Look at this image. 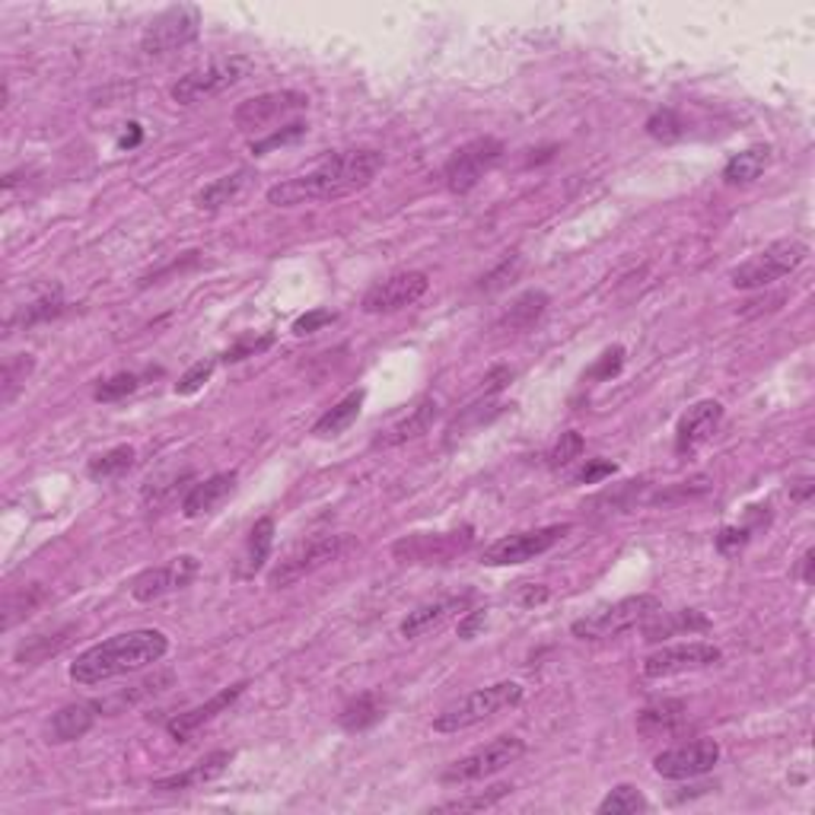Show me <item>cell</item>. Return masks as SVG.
Masks as SVG:
<instances>
[{
	"label": "cell",
	"mask_w": 815,
	"mask_h": 815,
	"mask_svg": "<svg viewBox=\"0 0 815 815\" xmlns=\"http://www.w3.org/2000/svg\"><path fill=\"white\" fill-rule=\"evenodd\" d=\"M386 156L373 147H354V151H338L326 156L316 169L294 176V179L277 181L268 188V201L274 208H297L309 201H338L354 191H363L366 185L379 176Z\"/></svg>",
	"instance_id": "1"
},
{
	"label": "cell",
	"mask_w": 815,
	"mask_h": 815,
	"mask_svg": "<svg viewBox=\"0 0 815 815\" xmlns=\"http://www.w3.org/2000/svg\"><path fill=\"white\" fill-rule=\"evenodd\" d=\"M166 653H169V637L163 631H156V628L128 631V635L109 637L90 650H84L70 663V679L77 685H99V682L156 665Z\"/></svg>",
	"instance_id": "2"
},
{
	"label": "cell",
	"mask_w": 815,
	"mask_h": 815,
	"mask_svg": "<svg viewBox=\"0 0 815 815\" xmlns=\"http://www.w3.org/2000/svg\"><path fill=\"white\" fill-rule=\"evenodd\" d=\"M663 612V603L650 593H640V596H628V599H618V603L603 605L583 618H576L571 625V635L576 640H612V637L628 635L640 625H647L650 618H657Z\"/></svg>",
	"instance_id": "3"
},
{
	"label": "cell",
	"mask_w": 815,
	"mask_h": 815,
	"mask_svg": "<svg viewBox=\"0 0 815 815\" xmlns=\"http://www.w3.org/2000/svg\"><path fill=\"white\" fill-rule=\"evenodd\" d=\"M255 70V60L245 58V55H227V58H213L208 60L205 67H195L188 70L185 77H179L173 84V102L179 106H198L205 99H213L220 92L233 90L240 87L242 80Z\"/></svg>",
	"instance_id": "4"
},
{
	"label": "cell",
	"mask_w": 815,
	"mask_h": 815,
	"mask_svg": "<svg viewBox=\"0 0 815 815\" xmlns=\"http://www.w3.org/2000/svg\"><path fill=\"white\" fill-rule=\"evenodd\" d=\"M522 685L516 682H497V685H487L478 689L472 695L459 697L455 704H450L447 711L437 714L433 729L437 733H462V729H472V726L484 724L491 717H497L500 711H510L522 701Z\"/></svg>",
	"instance_id": "5"
},
{
	"label": "cell",
	"mask_w": 815,
	"mask_h": 815,
	"mask_svg": "<svg viewBox=\"0 0 815 815\" xmlns=\"http://www.w3.org/2000/svg\"><path fill=\"white\" fill-rule=\"evenodd\" d=\"M810 255V245L803 240H778L756 252L749 262L736 265L729 272V284L736 290H761L771 287L774 280H781L786 274H793Z\"/></svg>",
	"instance_id": "6"
},
{
	"label": "cell",
	"mask_w": 815,
	"mask_h": 815,
	"mask_svg": "<svg viewBox=\"0 0 815 815\" xmlns=\"http://www.w3.org/2000/svg\"><path fill=\"white\" fill-rule=\"evenodd\" d=\"M201 32V10L195 3H176L156 13L141 35V52L147 58H169L191 42H198Z\"/></svg>",
	"instance_id": "7"
},
{
	"label": "cell",
	"mask_w": 815,
	"mask_h": 815,
	"mask_svg": "<svg viewBox=\"0 0 815 815\" xmlns=\"http://www.w3.org/2000/svg\"><path fill=\"white\" fill-rule=\"evenodd\" d=\"M522 756H526V742H522L519 736H497V739H491V742L482 746V749H475V752H469V756H462L459 761H453V764L440 774V781L447 786L475 784V781H484V778H491V774L510 768V764L519 761Z\"/></svg>",
	"instance_id": "8"
},
{
	"label": "cell",
	"mask_w": 815,
	"mask_h": 815,
	"mask_svg": "<svg viewBox=\"0 0 815 815\" xmlns=\"http://www.w3.org/2000/svg\"><path fill=\"white\" fill-rule=\"evenodd\" d=\"M348 548V536H312L297 548H290L272 574H268V586L272 590H287L294 583H300L302 576L322 571L326 564H332L334 558Z\"/></svg>",
	"instance_id": "9"
},
{
	"label": "cell",
	"mask_w": 815,
	"mask_h": 815,
	"mask_svg": "<svg viewBox=\"0 0 815 815\" xmlns=\"http://www.w3.org/2000/svg\"><path fill=\"white\" fill-rule=\"evenodd\" d=\"M475 542V529L462 526L450 532H415L393 544V558L398 564H447L465 554Z\"/></svg>",
	"instance_id": "10"
},
{
	"label": "cell",
	"mask_w": 815,
	"mask_h": 815,
	"mask_svg": "<svg viewBox=\"0 0 815 815\" xmlns=\"http://www.w3.org/2000/svg\"><path fill=\"white\" fill-rule=\"evenodd\" d=\"M504 159V141L497 137H475L469 144H462L443 166V185L453 195H465L472 191L478 181Z\"/></svg>",
	"instance_id": "11"
},
{
	"label": "cell",
	"mask_w": 815,
	"mask_h": 815,
	"mask_svg": "<svg viewBox=\"0 0 815 815\" xmlns=\"http://www.w3.org/2000/svg\"><path fill=\"white\" fill-rule=\"evenodd\" d=\"M571 532L568 522H554V526H539L529 532H516V536H504L494 544H487L482 551L484 568H514V564H526L532 558H539L544 551H551Z\"/></svg>",
	"instance_id": "12"
},
{
	"label": "cell",
	"mask_w": 815,
	"mask_h": 815,
	"mask_svg": "<svg viewBox=\"0 0 815 815\" xmlns=\"http://www.w3.org/2000/svg\"><path fill=\"white\" fill-rule=\"evenodd\" d=\"M724 660V650L704 640H692V643H672V647H660L643 660V675L647 679H669V675H682V672H697L707 665H717Z\"/></svg>",
	"instance_id": "13"
},
{
	"label": "cell",
	"mask_w": 815,
	"mask_h": 815,
	"mask_svg": "<svg viewBox=\"0 0 815 815\" xmlns=\"http://www.w3.org/2000/svg\"><path fill=\"white\" fill-rule=\"evenodd\" d=\"M306 106H309V96L300 90L262 92V96H252L233 109V124L240 131H265L274 121L302 112Z\"/></svg>",
	"instance_id": "14"
},
{
	"label": "cell",
	"mask_w": 815,
	"mask_h": 815,
	"mask_svg": "<svg viewBox=\"0 0 815 815\" xmlns=\"http://www.w3.org/2000/svg\"><path fill=\"white\" fill-rule=\"evenodd\" d=\"M430 287V277L423 272H398L379 284H373L363 294L361 309L366 316H386V312H398L411 302H418Z\"/></svg>",
	"instance_id": "15"
},
{
	"label": "cell",
	"mask_w": 815,
	"mask_h": 815,
	"mask_svg": "<svg viewBox=\"0 0 815 815\" xmlns=\"http://www.w3.org/2000/svg\"><path fill=\"white\" fill-rule=\"evenodd\" d=\"M717 761H720V742L695 739V742H685V746L660 752L653 758V771L665 781H692V778L714 771Z\"/></svg>",
	"instance_id": "16"
},
{
	"label": "cell",
	"mask_w": 815,
	"mask_h": 815,
	"mask_svg": "<svg viewBox=\"0 0 815 815\" xmlns=\"http://www.w3.org/2000/svg\"><path fill=\"white\" fill-rule=\"evenodd\" d=\"M198 571H201L198 558L179 554L169 564H159V568H151V571L134 576L131 580V596L137 603H156V599H163V596H169L176 590L191 586V580L198 576Z\"/></svg>",
	"instance_id": "17"
},
{
	"label": "cell",
	"mask_w": 815,
	"mask_h": 815,
	"mask_svg": "<svg viewBox=\"0 0 815 815\" xmlns=\"http://www.w3.org/2000/svg\"><path fill=\"white\" fill-rule=\"evenodd\" d=\"M475 603V593H459V596H447V599H437V603H427L421 608H415L405 621H401V637L405 640H418V637L433 635L440 631L447 621L462 618Z\"/></svg>",
	"instance_id": "18"
},
{
	"label": "cell",
	"mask_w": 815,
	"mask_h": 815,
	"mask_svg": "<svg viewBox=\"0 0 815 815\" xmlns=\"http://www.w3.org/2000/svg\"><path fill=\"white\" fill-rule=\"evenodd\" d=\"M245 689H249V682L227 685V689H220L213 697H208L205 704H198V707H191V711H185V714H176V717L166 724L169 736H173L176 742H188V739H191L201 726H208L211 720H217L223 711H230V707L240 701Z\"/></svg>",
	"instance_id": "19"
},
{
	"label": "cell",
	"mask_w": 815,
	"mask_h": 815,
	"mask_svg": "<svg viewBox=\"0 0 815 815\" xmlns=\"http://www.w3.org/2000/svg\"><path fill=\"white\" fill-rule=\"evenodd\" d=\"M720 421H724V405L720 401L704 398V401L692 405L682 415L679 427H675V453H695L697 447H704L717 433Z\"/></svg>",
	"instance_id": "20"
},
{
	"label": "cell",
	"mask_w": 815,
	"mask_h": 815,
	"mask_svg": "<svg viewBox=\"0 0 815 815\" xmlns=\"http://www.w3.org/2000/svg\"><path fill=\"white\" fill-rule=\"evenodd\" d=\"M102 717V704L99 701H80V704H67L48 724V742H77L90 733L96 720Z\"/></svg>",
	"instance_id": "21"
},
{
	"label": "cell",
	"mask_w": 815,
	"mask_h": 815,
	"mask_svg": "<svg viewBox=\"0 0 815 815\" xmlns=\"http://www.w3.org/2000/svg\"><path fill=\"white\" fill-rule=\"evenodd\" d=\"M233 491H236V472H220V475H211L205 482L191 484L188 494L181 497V514L188 519L213 514Z\"/></svg>",
	"instance_id": "22"
},
{
	"label": "cell",
	"mask_w": 815,
	"mask_h": 815,
	"mask_svg": "<svg viewBox=\"0 0 815 815\" xmlns=\"http://www.w3.org/2000/svg\"><path fill=\"white\" fill-rule=\"evenodd\" d=\"M230 761H233L230 752H211V756H205L201 761H195V764H191L188 771H181V774H169V778L153 781L151 790L153 793H181V790H191V786L211 784V781H217V778L230 768Z\"/></svg>",
	"instance_id": "23"
},
{
	"label": "cell",
	"mask_w": 815,
	"mask_h": 815,
	"mask_svg": "<svg viewBox=\"0 0 815 815\" xmlns=\"http://www.w3.org/2000/svg\"><path fill=\"white\" fill-rule=\"evenodd\" d=\"M437 415H440L437 401H433V398H423L421 405H415L401 421H395L389 430H383V433L373 440V447H376V450H393V447H401V443H408V440H418V437H423V433L433 427Z\"/></svg>",
	"instance_id": "24"
},
{
	"label": "cell",
	"mask_w": 815,
	"mask_h": 815,
	"mask_svg": "<svg viewBox=\"0 0 815 815\" xmlns=\"http://www.w3.org/2000/svg\"><path fill=\"white\" fill-rule=\"evenodd\" d=\"M252 181H255V173L252 169H236V173H230V176H220V179H213L211 185H205L198 195H195V208L198 211H223V208H230V205H236L242 195L252 188Z\"/></svg>",
	"instance_id": "25"
},
{
	"label": "cell",
	"mask_w": 815,
	"mask_h": 815,
	"mask_svg": "<svg viewBox=\"0 0 815 815\" xmlns=\"http://www.w3.org/2000/svg\"><path fill=\"white\" fill-rule=\"evenodd\" d=\"M685 720H689V704L679 697H665L637 714V733L643 739H660V736H672Z\"/></svg>",
	"instance_id": "26"
},
{
	"label": "cell",
	"mask_w": 815,
	"mask_h": 815,
	"mask_svg": "<svg viewBox=\"0 0 815 815\" xmlns=\"http://www.w3.org/2000/svg\"><path fill=\"white\" fill-rule=\"evenodd\" d=\"M548 306H551V297H548L544 290H526V294H519V297L510 302V309L500 316L497 329L510 334L529 332V329H536V322L548 312Z\"/></svg>",
	"instance_id": "27"
},
{
	"label": "cell",
	"mask_w": 815,
	"mask_h": 815,
	"mask_svg": "<svg viewBox=\"0 0 815 815\" xmlns=\"http://www.w3.org/2000/svg\"><path fill=\"white\" fill-rule=\"evenodd\" d=\"M272 548H274V519L272 516H265V519H258V522L249 529V539H245V548H242L236 574H240L242 580H252V576L268 564Z\"/></svg>",
	"instance_id": "28"
},
{
	"label": "cell",
	"mask_w": 815,
	"mask_h": 815,
	"mask_svg": "<svg viewBox=\"0 0 815 815\" xmlns=\"http://www.w3.org/2000/svg\"><path fill=\"white\" fill-rule=\"evenodd\" d=\"M768 163H771V147H764V144L746 147L742 153L726 159L724 181L726 185H752L756 179H761Z\"/></svg>",
	"instance_id": "29"
},
{
	"label": "cell",
	"mask_w": 815,
	"mask_h": 815,
	"mask_svg": "<svg viewBox=\"0 0 815 815\" xmlns=\"http://www.w3.org/2000/svg\"><path fill=\"white\" fill-rule=\"evenodd\" d=\"M383 717H386V701H383V695L366 692V695L354 697V701L341 711L338 724H341V729H348V733H363V729L379 724Z\"/></svg>",
	"instance_id": "30"
},
{
	"label": "cell",
	"mask_w": 815,
	"mask_h": 815,
	"mask_svg": "<svg viewBox=\"0 0 815 815\" xmlns=\"http://www.w3.org/2000/svg\"><path fill=\"white\" fill-rule=\"evenodd\" d=\"M361 408H363V393H351L348 398H341L334 408H329L319 421L312 423V437L326 440V437H338V433H344L351 423L361 418Z\"/></svg>",
	"instance_id": "31"
},
{
	"label": "cell",
	"mask_w": 815,
	"mask_h": 815,
	"mask_svg": "<svg viewBox=\"0 0 815 815\" xmlns=\"http://www.w3.org/2000/svg\"><path fill=\"white\" fill-rule=\"evenodd\" d=\"M74 625H67V628H60L55 635H35L30 637L26 643H20L16 647V663L20 665H38L45 663L48 657H55L60 653L70 640H74Z\"/></svg>",
	"instance_id": "32"
},
{
	"label": "cell",
	"mask_w": 815,
	"mask_h": 815,
	"mask_svg": "<svg viewBox=\"0 0 815 815\" xmlns=\"http://www.w3.org/2000/svg\"><path fill=\"white\" fill-rule=\"evenodd\" d=\"M657 618H660L657 625H647V628H643V635H647L650 643H657V640H663V637L682 635V631H704V628H711V621H707L701 612H695V608L672 612V615L660 612Z\"/></svg>",
	"instance_id": "33"
},
{
	"label": "cell",
	"mask_w": 815,
	"mask_h": 815,
	"mask_svg": "<svg viewBox=\"0 0 815 815\" xmlns=\"http://www.w3.org/2000/svg\"><path fill=\"white\" fill-rule=\"evenodd\" d=\"M32 370H35L32 354H13V357L3 361V370H0V401H3V408L13 405L16 395L26 389V379H30Z\"/></svg>",
	"instance_id": "34"
},
{
	"label": "cell",
	"mask_w": 815,
	"mask_h": 815,
	"mask_svg": "<svg viewBox=\"0 0 815 815\" xmlns=\"http://www.w3.org/2000/svg\"><path fill=\"white\" fill-rule=\"evenodd\" d=\"M64 312H67V302L60 300V294L42 297V300L23 306L16 316H10V322H7V334H13V329H32V326H38V322H52V319H58V316H64Z\"/></svg>",
	"instance_id": "35"
},
{
	"label": "cell",
	"mask_w": 815,
	"mask_h": 815,
	"mask_svg": "<svg viewBox=\"0 0 815 815\" xmlns=\"http://www.w3.org/2000/svg\"><path fill=\"white\" fill-rule=\"evenodd\" d=\"M134 447H112V450H106V453L92 455L90 465H87V475H90L92 482H109V478H119L124 475L131 465H134Z\"/></svg>",
	"instance_id": "36"
},
{
	"label": "cell",
	"mask_w": 815,
	"mask_h": 815,
	"mask_svg": "<svg viewBox=\"0 0 815 815\" xmlns=\"http://www.w3.org/2000/svg\"><path fill=\"white\" fill-rule=\"evenodd\" d=\"M42 603H45V590H42L38 583H30V586H23V590L10 593V596H7V603H3V628L10 631L16 621L30 618L32 612H35Z\"/></svg>",
	"instance_id": "37"
},
{
	"label": "cell",
	"mask_w": 815,
	"mask_h": 815,
	"mask_svg": "<svg viewBox=\"0 0 815 815\" xmlns=\"http://www.w3.org/2000/svg\"><path fill=\"white\" fill-rule=\"evenodd\" d=\"M650 810V800L631 784H618L608 796H605L603 803H599V815H637V813H647Z\"/></svg>",
	"instance_id": "38"
},
{
	"label": "cell",
	"mask_w": 815,
	"mask_h": 815,
	"mask_svg": "<svg viewBox=\"0 0 815 815\" xmlns=\"http://www.w3.org/2000/svg\"><path fill=\"white\" fill-rule=\"evenodd\" d=\"M514 786L510 784H497L487 786L484 793H472V796H459V800H450V803H440L437 813H472V810H491L497 806L504 796H510Z\"/></svg>",
	"instance_id": "39"
},
{
	"label": "cell",
	"mask_w": 815,
	"mask_h": 815,
	"mask_svg": "<svg viewBox=\"0 0 815 815\" xmlns=\"http://www.w3.org/2000/svg\"><path fill=\"white\" fill-rule=\"evenodd\" d=\"M141 389V376L137 373H115L109 379H102L96 389H92V398L96 401H119V398H128Z\"/></svg>",
	"instance_id": "40"
},
{
	"label": "cell",
	"mask_w": 815,
	"mask_h": 815,
	"mask_svg": "<svg viewBox=\"0 0 815 815\" xmlns=\"http://www.w3.org/2000/svg\"><path fill=\"white\" fill-rule=\"evenodd\" d=\"M519 268H522V255H519V252H507V255L500 258V265H494V268L478 280V290L494 294V290L507 287V280H514L516 274H519Z\"/></svg>",
	"instance_id": "41"
},
{
	"label": "cell",
	"mask_w": 815,
	"mask_h": 815,
	"mask_svg": "<svg viewBox=\"0 0 815 815\" xmlns=\"http://www.w3.org/2000/svg\"><path fill=\"white\" fill-rule=\"evenodd\" d=\"M647 134L650 137H657V141H679L682 134H685V121L679 112H672V109H660L657 115H650L647 119Z\"/></svg>",
	"instance_id": "42"
},
{
	"label": "cell",
	"mask_w": 815,
	"mask_h": 815,
	"mask_svg": "<svg viewBox=\"0 0 815 815\" xmlns=\"http://www.w3.org/2000/svg\"><path fill=\"white\" fill-rule=\"evenodd\" d=\"M306 131H309V124H302V121H290L287 128H280V131H272L265 141H255L252 144V153L255 156H262V153L274 151V147H284V144H297L300 137H306Z\"/></svg>",
	"instance_id": "43"
},
{
	"label": "cell",
	"mask_w": 815,
	"mask_h": 815,
	"mask_svg": "<svg viewBox=\"0 0 815 815\" xmlns=\"http://www.w3.org/2000/svg\"><path fill=\"white\" fill-rule=\"evenodd\" d=\"M580 455H583V437L576 430H568V433H561V440L548 453V465L551 469H564V465H571Z\"/></svg>",
	"instance_id": "44"
},
{
	"label": "cell",
	"mask_w": 815,
	"mask_h": 815,
	"mask_svg": "<svg viewBox=\"0 0 815 815\" xmlns=\"http://www.w3.org/2000/svg\"><path fill=\"white\" fill-rule=\"evenodd\" d=\"M274 344V334H242L240 341L220 357V361L227 363H240L245 357H255V354H262V351H268Z\"/></svg>",
	"instance_id": "45"
},
{
	"label": "cell",
	"mask_w": 815,
	"mask_h": 815,
	"mask_svg": "<svg viewBox=\"0 0 815 815\" xmlns=\"http://www.w3.org/2000/svg\"><path fill=\"white\" fill-rule=\"evenodd\" d=\"M213 366H217V361H198L195 366H188V370L181 373L179 383H176V395L198 393V389L213 376Z\"/></svg>",
	"instance_id": "46"
},
{
	"label": "cell",
	"mask_w": 815,
	"mask_h": 815,
	"mask_svg": "<svg viewBox=\"0 0 815 815\" xmlns=\"http://www.w3.org/2000/svg\"><path fill=\"white\" fill-rule=\"evenodd\" d=\"M621 366H625V348H618V344H615V348H608V351H605L603 357L596 361V366H593L586 376H590V379H612V376H618V373H621Z\"/></svg>",
	"instance_id": "47"
},
{
	"label": "cell",
	"mask_w": 815,
	"mask_h": 815,
	"mask_svg": "<svg viewBox=\"0 0 815 815\" xmlns=\"http://www.w3.org/2000/svg\"><path fill=\"white\" fill-rule=\"evenodd\" d=\"M752 529H756V526H726V529H720V536H717V548H720L724 554H736L739 548L749 544Z\"/></svg>",
	"instance_id": "48"
},
{
	"label": "cell",
	"mask_w": 815,
	"mask_h": 815,
	"mask_svg": "<svg viewBox=\"0 0 815 815\" xmlns=\"http://www.w3.org/2000/svg\"><path fill=\"white\" fill-rule=\"evenodd\" d=\"M332 322H334L332 309H312V312H306V316H300V319L294 322V334H312L319 332V329H326V326H332Z\"/></svg>",
	"instance_id": "49"
},
{
	"label": "cell",
	"mask_w": 815,
	"mask_h": 815,
	"mask_svg": "<svg viewBox=\"0 0 815 815\" xmlns=\"http://www.w3.org/2000/svg\"><path fill=\"white\" fill-rule=\"evenodd\" d=\"M484 625H487V608H469V612L459 618V637H462V640H475Z\"/></svg>",
	"instance_id": "50"
},
{
	"label": "cell",
	"mask_w": 815,
	"mask_h": 815,
	"mask_svg": "<svg viewBox=\"0 0 815 815\" xmlns=\"http://www.w3.org/2000/svg\"><path fill=\"white\" fill-rule=\"evenodd\" d=\"M544 599H548V586H542V583H519V590H516V603L522 608H536Z\"/></svg>",
	"instance_id": "51"
},
{
	"label": "cell",
	"mask_w": 815,
	"mask_h": 815,
	"mask_svg": "<svg viewBox=\"0 0 815 815\" xmlns=\"http://www.w3.org/2000/svg\"><path fill=\"white\" fill-rule=\"evenodd\" d=\"M608 475H615V465L605 462V459H593V462L576 475V484H596L599 478H608Z\"/></svg>",
	"instance_id": "52"
},
{
	"label": "cell",
	"mask_w": 815,
	"mask_h": 815,
	"mask_svg": "<svg viewBox=\"0 0 815 815\" xmlns=\"http://www.w3.org/2000/svg\"><path fill=\"white\" fill-rule=\"evenodd\" d=\"M813 568H815V551L810 548V551L800 558V580H803V583H813Z\"/></svg>",
	"instance_id": "53"
}]
</instances>
